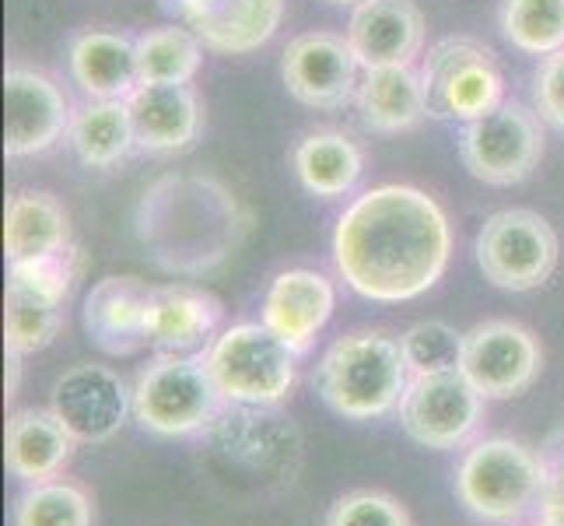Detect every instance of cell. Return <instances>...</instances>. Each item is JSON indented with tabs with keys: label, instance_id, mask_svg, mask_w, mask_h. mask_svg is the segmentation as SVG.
<instances>
[{
	"label": "cell",
	"instance_id": "obj_25",
	"mask_svg": "<svg viewBox=\"0 0 564 526\" xmlns=\"http://www.w3.org/2000/svg\"><path fill=\"white\" fill-rule=\"evenodd\" d=\"M291 165L305 193L319 201H337L351 193L365 172L361 148L340 130H313L299 141Z\"/></svg>",
	"mask_w": 564,
	"mask_h": 526
},
{
	"label": "cell",
	"instance_id": "obj_16",
	"mask_svg": "<svg viewBox=\"0 0 564 526\" xmlns=\"http://www.w3.org/2000/svg\"><path fill=\"white\" fill-rule=\"evenodd\" d=\"M337 309V288L326 275L308 267H291L270 281L263 296V323L274 334L295 347L299 355H308Z\"/></svg>",
	"mask_w": 564,
	"mask_h": 526
},
{
	"label": "cell",
	"instance_id": "obj_20",
	"mask_svg": "<svg viewBox=\"0 0 564 526\" xmlns=\"http://www.w3.org/2000/svg\"><path fill=\"white\" fill-rule=\"evenodd\" d=\"M127 106L141 151L169 154L189 148L200 138L204 106L189 85H138Z\"/></svg>",
	"mask_w": 564,
	"mask_h": 526
},
{
	"label": "cell",
	"instance_id": "obj_27",
	"mask_svg": "<svg viewBox=\"0 0 564 526\" xmlns=\"http://www.w3.org/2000/svg\"><path fill=\"white\" fill-rule=\"evenodd\" d=\"M204 50L186 25H162L138 35L141 85H189L200 71Z\"/></svg>",
	"mask_w": 564,
	"mask_h": 526
},
{
	"label": "cell",
	"instance_id": "obj_31",
	"mask_svg": "<svg viewBox=\"0 0 564 526\" xmlns=\"http://www.w3.org/2000/svg\"><path fill=\"white\" fill-rule=\"evenodd\" d=\"M466 334L445 320H421L400 337L403 358L411 376H435V373H459Z\"/></svg>",
	"mask_w": 564,
	"mask_h": 526
},
{
	"label": "cell",
	"instance_id": "obj_35",
	"mask_svg": "<svg viewBox=\"0 0 564 526\" xmlns=\"http://www.w3.org/2000/svg\"><path fill=\"white\" fill-rule=\"evenodd\" d=\"M533 99L543 120L564 130V50L540 61L536 77H533Z\"/></svg>",
	"mask_w": 564,
	"mask_h": 526
},
{
	"label": "cell",
	"instance_id": "obj_10",
	"mask_svg": "<svg viewBox=\"0 0 564 526\" xmlns=\"http://www.w3.org/2000/svg\"><path fill=\"white\" fill-rule=\"evenodd\" d=\"M484 400L463 373L411 376L397 407L403 432L424 450H463L484 421Z\"/></svg>",
	"mask_w": 564,
	"mask_h": 526
},
{
	"label": "cell",
	"instance_id": "obj_13",
	"mask_svg": "<svg viewBox=\"0 0 564 526\" xmlns=\"http://www.w3.org/2000/svg\"><path fill=\"white\" fill-rule=\"evenodd\" d=\"M358 56L347 43V35L334 32H305L284 46L281 77L291 92L308 109H344L358 99Z\"/></svg>",
	"mask_w": 564,
	"mask_h": 526
},
{
	"label": "cell",
	"instance_id": "obj_23",
	"mask_svg": "<svg viewBox=\"0 0 564 526\" xmlns=\"http://www.w3.org/2000/svg\"><path fill=\"white\" fill-rule=\"evenodd\" d=\"M70 246V214L46 190L11 193L4 211V249L8 264L53 257Z\"/></svg>",
	"mask_w": 564,
	"mask_h": 526
},
{
	"label": "cell",
	"instance_id": "obj_9",
	"mask_svg": "<svg viewBox=\"0 0 564 526\" xmlns=\"http://www.w3.org/2000/svg\"><path fill=\"white\" fill-rule=\"evenodd\" d=\"M459 159L474 180L488 186H516L530 180L543 159V130L536 112L522 103H501L463 124Z\"/></svg>",
	"mask_w": 564,
	"mask_h": 526
},
{
	"label": "cell",
	"instance_id": "obj_5",
	"mask_svg": "<svg viewBox=\"0 0 564 526\" xmlns=\"http://www.w3.org/2000/svg\"><path fill=\"white\" fill-rule=\"evenodd\" d=\"M228 407L207 355H154L133 379V421L162 439L204 436Z\"/></svg>",
	"mask_w": 564,
	"mask_h": 526
},
{
	"label": "cell",
	"instance_id": "obj_28",
	"mask_svg": "<svg viewBox=\"0 0 564 526\" xmlns=\"http://www.w3.org/2000/svg\"><path fill=\"white\" fill-rule=\"evenodd\" d=\"M64 326V302L8 281L4 291V344L18 355H35L56 341Z\"/></svg>",
	"mask_w": 564,
	"mask_h": 526
},
{
	"label": "cell",
	"instance_id": "obj_14",
	"mask_svg": "<svg viewBox=\"0 0 564 526\" xmlns=\"http://www.w3.org/2000/svg\"><path fill=\"white\" fill-rule=\"evenodd\" d=\"M74 112L61 85L32 67L4 71V151L8 159H32L50 151L70 130Z\"/></svg>",
	"mask_w": 564,
	"mask_h": 526
},
{
	"label": "cell",
	"instance_id": "obj_2",
	"mask_svg": "<svg viewBox=\"0 0 564 526\" xmlns=\"http://www.w3.org/2000/svg\"><path fill=\"white\" fill-rule=\"evenodd\" d=\"M249 214L221 180L204 172H169L154 180L133 211V232L154 267L200 278L236 257Z\"/></svg>",
	"mask_w": 564,
	"mask_h": 526
},
{
	"label": "cell",
	"instance_id": "obj_15",
	"mask_svg": "<svg viewBox=\"0 0 564 526\" xmlns=\"http://www.w3.org/2000/svg\"><path fill=\"white\" fill-rule=\"evenodd\" d=\"M214 53H252L267 46L284 22V0H159Z\"/></svg>",
	"mask_w": 564,
	"mask_h": 526
},
{
	"label": "cell",
	"instance_id": "obj_18",
	"mask_svg": "<svg viewBox=\"0 0 564 526\" xmlns=\"http://www.w3.org/2000/svg\"><path fill=\"white\" fill-rule=\"evenodd\" d=\"M358 64L376 67H411L424 46V14L414 0H361L347 22Z\"/></svg>",
	"mask_w": 564,
	"mask_h": 526
},
{
	"label": "cell",
	"instance_id": "obj_12",
	"mask_svg": "<svg viewBox=\"0 0 564 526\" xmlns=\"http://www.w3.org/2000/svg\"><path fill=\"white\" fill-rule=\"evenodd\" d=\"M50 407L77 442L99 446L120 436L133 418V386H127L109 365L82 362L53 383Z\"/></svg>",
	"mask_w": 564,
	"mask_h": 526
},
{
	"label": "cell",
	"instance_id": "obj_8",
	"mask_svg": "<svg viewBox=\"0 0 564 526\" xmlns=\"http://www.w3.org/2000/svg\"><path fill=\"white\" fill-rule=\"evenodd\" d=\"M477 267L501 291H533L557 270L561 243L554 225L530 207L491 214L477 232Z\"/></svg>",
	"mask_w": 564,
	"mask_h": 526
},
{
	"label": "cell",
	"instance_id": "obj_37",
	"mask_svg": "<svg viewBox=\"0 0 564 526\" xmlns=\"http://www.w3.org/2000/svg\"><path fill=\"white\" fill-rule=\"evenodd\" d=\"M329 4H361V0H329Z\"/></svg>",
	"mask_w": 564,
	"mask_h": 526
},
{
	"label": "cell",
	"instance_id": "obj_26",
	"mask_svg": "<svg viewBox=\"0 0 564 526\" xmlns=\"http://www.w3.org/2000/svg\"><path fill=\"white\" fill-rule=\"evenodd\" d=\"M67 141L77 154V162H85L88 169H109L116 162H123L138 148L127 99L123 103L91 99L88 106H82L70 120Z\"/></svg>",
	"mask_w": 564,
	"mask_h": 526
},
{
	"label": "cell",
	"instance_id": "obj_22",
	"mask_svg": "<svg viewBox=\"0 0 564 526\" xmlns=\"http://www.w3.org/2000/svg\"><path fill=\"white\" fill-rule=\"evenodd\" d=\"M70 77L88 99H130L141 85L138 39L120 32H85L70 43Z\"/></svg>",
	"mask_w": 564,
	"mask_h": 526
},
{
	"label": "cell",
	"instance_id": "obj_3",
	"mask_svg": "<svg viewBox=\"0 0 564 526\" xmlns=\"http://www.w3.org/2000/svg\"><path fill=\"white\" fill-rule=\"evenodd\" d=\"M411 368L397 337L379 330H355L326 347L316 365V394L334 415L347 421H376L393 415Z\"/></svg>",
	"mask_w": 564,
	"mask_h": 526
},
{
	"label": "cell",
	"instance_id": "obj_32",
	"mask_svg": "<svg viewBox=\"0 0 564 526\" xmlns=\"http://www.w3.org/2000/svg\"><path fill=\"white\" fill-rule=\"evenodd\" d=\"M82 275V257H77V246H67L53 257H39V260H22V264H8V281H18L39 296L64 302L70 299L74 281Z\"/></svg>",
	"mask_w": 564,
	"mask_h": 526
},
{
	"label": "cell",
	"instance_id": "obj_29",
	"mask_svg": "<svg viewBox=\"0 0 564 526\" xmlns=\"http://www.w3.org/2000/svg\"><path fill=\"white\" fill-rule=\"evenodd\" d=\"M498 25L519 53L551 56L564 50V0H501Z\"/></svg>",
	"mask_w": 564,
	"mask_h": 526
},
{
	"label": "cell",
	"instance_id": "obj_36",
	"mask_svg": "<svg viewBox=\"0 0 564 526\" xmlns=\"http://www.w3.org/2000/svg\"><path fill=\"white\" fill-rule=\"evenodd\" d=\"M18 383H22V355L8 347V394H4L8 400L18 397Z\"/></svg>",
	"mask_w": 564,
	"mask_h": 526
},
{
	"label": "cell",
	"instance_id": "obj_17",
	"mask_svg": "<svg viewBox=\"0 0 564 526\" xmlns=\"http://www.w3.org/2000/svg\"><path fill=\"white\" fill-rule=\"evenodd\" d=\"M154 285L141 278H102L85 296L82 323L88 341L112 358H130L148 341V313H151Z\"/></svg>",
	"mask_w": 564,
	"mask_h": 526
},
{
	"label": "cell",
	"instance_id": "obj_34",
	"mask_svg": "<svg viewBox=\"0 0 564 526\" xmlns=\"http://www.w3.org/2000/svg\"><path fill=\"white\" fill-rule=\"evenodd\" d=\"M543 492L536 502V523L564 526V432L543 446Z\"/></svg>",
	"mask_w": 564,
	"mask_h": 526
},
{
	"label": "cell",
	"instance_id": "obj_1",
	"mask_svg": "<svg viewBox=\"0 0 564 526\" xmlns=\"http://www.w3.org/2000/svg\"><path fill=\"white\" fill-rule=\"evenodd\" d=\"M453 257L442 204L417 186L386 183L358 193L334 232L340 281L368 302H411L432 291Z\"/></svg>",
	"mask_w": 564,
	"mask_h": 526
},
{
	"label": "cell",
	"instance_id": "obj_7",
	"mask_svg": "<svg viewBox=\"0 0 564 526\" xmlns=\"http://www.w3.org/2000/svg\"><path fill=\"white\" fill-rule=\"evenodd\" d=\"M427 116L470 124L505 103V74L491 46L470 35H449L424 56Z\"/></svg>",
	"mask_w": 564,
	"mask_h": 526
},
{
	"label": "cell",
	"instance_id": "obj_33",
	"mask_svg": "<svg viewBox=\"0 0 564 526\" xmlns=\"http://www.w3.org/2000/svg\"><path fill=\"white\" fill-rule=\"evenodd\" d=\"M326 526H414L406 505L386 492H347L326 513Z\"/></svg>",
	"mask_w": 564,
	"mask_h": 526
},
{
	"label": "cell",
	"instance_id": "obj_24",
	"mask_svg": "<svg viewBox=\"0 0 564 526\" xmlns=\"http://www.w3.org/2000/svg\"><path fill=\"white\" fill-rule=\"evenodd\" d=\"M361 124L376 133L414 130L427 116L424 77L414 67H376L365 71L358 85Z\"/></svg>",
	"mask_w": 564,
	"mask_h": 526
},
{
	"label": "cell",
	"instance_id": "obj_6",
	"mask_svg": "<svg viewBox=\"0 0 564 526\" xmlns=\"http://www.w3.org/2000/svg\"><path fill=\"white\" fill-rule=\"evenodd\" d=\"M204 355L228 404L281 407L299 383L302 355L288 347L263 320L225 326Z\"/></svg>",
	"mask_w": 564,
	"mask_h": 526
},
{
	"label": "cell",
	"instance_id": "obj_19",
	"mask_svg": "<svg viewBox=\"0 0 564 526\" xmlns=\"http://www.w3.org/2000/svg\"><path fill=\"white\" fill-rule=\"evenodd\" d=\"M225 305L193 285H154L148 341L162 355H200L221 334Z\"/></svg>",
	"mask_w": 564,
	"mask_h": 526
},
{
	"label": "cell",
	"instance_id": "obj_38",
	"mask_svg": "<svg viewBox=\"0 0 564 526\" xmlns=\"http://www.w3.org/2000/svg\"><path fill=\"white\" fill-rule=\"evenodd\" d=\"M533 526H543V523H533Z\"/></svg>",
	"mask_w": 564,
	"mask_h": 526
},
{
	"label": "cell",
	"instance_id": "obj_11",
	"mask_svg": "<svg viewBox=\"0 0 564 526\" xmlns=\"http://www.w3.org/2000/svg\"><path fill=\"white\" fill-rule=\"evenodd\" d=\"M543 368V351L533 330L516 320H488L466 330L459 373L477 386L484 400H509L527 394Z\"/></svg>",
	"mask_w": 564,
	"mask_h": 526
},
{
	"label": "cell",
	"instance_id": "obj_30",
	"mask_svg": "<svg viewBox=\"0 0 564 526\" xmlns=\"http://www.w3.org/2000/svg\"><path fill=\"white\" fill-rule=\"evenodd\" d=\"M95 505L82 484L53 477L29 484L14 502V526H91Z\"/></svg>",
	"mask_w": 564,
	"mask_h": 526
},
{
	"label": "cell",
	"instance_id": "obj_21",
	"mask_svg": "<svg viewBox=\"0 0 564 526\" xmlns=\"http://www.w3.org/2000/svg\"><path fill=\"white\" fill-rule=\"evenodd\" d=\"M77 450L70 428L56 418V411L43 407H22L8 418L4 428V463L11 477L25 484H43L64 474Z\"/></svg>",
	"mask_w": 564,
	"mask_h": 526
},
{
	"label": "cell",
	"instance_id": "obj_4",
	"mask_svg": "<svg viewBox=\"0 0 564 526\" xmlns=\"http://www.w3.org/2000/svg\"><path fill=\"white\" fill-rule=\"evenodd\" d=\"M543 492V453L533 446L491 436L463 450L456 463V498L474 519L512 526L536 513Z\"/></svg>",
	"mask_w": 564,
	"mask_h": 526
}]
</instances>
